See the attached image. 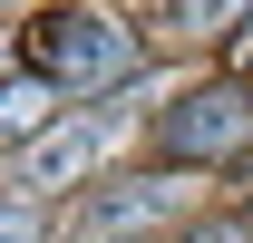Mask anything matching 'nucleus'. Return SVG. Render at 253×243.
Listing matches in <instances>:
<instances>
[{"label": "nucleus", "mask_w": 253, "mask_h": 243, "mask_svg": "<svg viewBox=\"0 0 253 243\" xmlns=\"http://www.w3.org/2000/svg\"><path fill=\"white\" fill-rule=\"evenodd\" d=\"M20 68L39 88H117V78H136V39L107 10H39L20 30Z\"/></svg>", "instance_id": "obj_1"}, {"label": "nucleus", "mask_w": 253, "mask_h": 243, "mask_svg": "<svg viewBox=\"0 0 253 243\" xmlns=\"http://www.w3.org/2000/svg\"><path fill=\"white\" fill-rule=\"evenodd\" d=\"M253 136V97L244 88H195V97H175V107H166V146L185 156H234Z\"/></svg>", "instance_id": "obj_2"}, {"label": "nucleus", "mask_w": 253, "mask_h": 243, "mask_svg": "<svg viewBox=\"0 0 253 243\" xmlns=\"http://www.w3.org/2000/svg\"><path fill=\"white\" fill-rule=\"evenodd\" d=\"M97 146H107V126H97V117L59 126V136H39V146L20 156V185H68V175H78V165H88Z\"/></svg>", "instance_id": "obj_3"}, {"label": "nucleus", "mask_w": 253, "mask_h": 243, "mask_svg": "<svg viewBox=\"0 0 253 243\" xmlns=\"http://www.w3.org/2000/svg\"><path fill=\"white\" fill-rule=\"evenodd\" d=\"M175 195H185L175 175H136V185H117V195H97V234H107V243H117V234H136V224L175 214Z\"/></svg>", "instance_id": "obj_4"}, {"label": "nucleus", "mask_w": 253, "mask_h": 243, "mask_svg": "<svg viewBox=\"0 0 253 243\" xmlns=\"http://www.w3.org/2000/svg\"><path fill=\"white\" fill-rule=\"evenodd\" d=\"M39 126H49V88H39V78L0 88V146H10V136H39Z\"/></svg>", "instance_id": "obj_5"}, {"label": "nucleus", "mask_w": 253, "mask_h": 243, "mask_svg": "<svg viewBox=\"0 0 253 243\" xmlns=\"http://www.w3.org/2000/svg\"><path fill=\"white\" fill-rule=\"evenodd\" d=\"M244 10H253V0H175V20H185V30H234Z\"/></svg>", "instance_id": "obj_6"}, {"label": "nucleus", "mask_w": 253, "mask_h": 243, "mask_svg": "<svg viewBox=\"0 0 253 243\" xmlns=\"http://www.w3.org/2000/svg\"><path fill=\"white\" fill-rule=\"evenodd\" d=\"M0 243H39V224H30V204H0Z\"/></svg>", "instance_id": "obj_7"}, {"label": "nucleus", "mask_w": 253, "mask_h": 243, "mask_svg": "<svg viewBox=\"0 0 253 243\" xmlns=\"http://www.w3.org/2000/svg\"><path fill=\"white\" fill-rule=\"evenodd\" d=\"M175 243H253L244 224H195V234H175Z\"/></svg>", "instance_id": "obj_8"}, {"label": "nucleus", "mask_w": 253, "mask_h": 243, "mask_svg": "<svg viewBox=\"0 0 253 243\" xmlns=\"http://www.w3.org/2000/svg\"><path fill=\"white\" fill-rule=\"evenodd\" d=\"M244 59H253V10H244Z\"/></svg>", "instance_id": "obj_9"}]
</instances>
